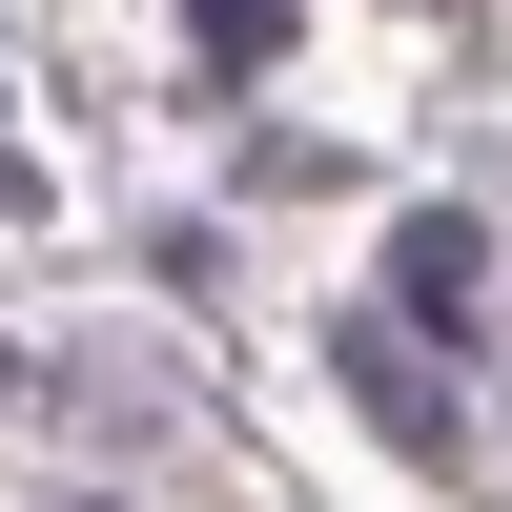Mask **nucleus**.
<instances>
[{
  "label": "nucleus",
  "mask_w": 512,
  "mask_h": 512,
  "mask_svg": "<svg viewBox=\"0 0 512 512\" xmlns=\"http://www.w3.org/2000/svg\"><path fill=\"white\" fill-rule=\"evenodd\" d=\"M492 308V226H472V205H410V226H390V328H472Z\"/></svg>",
  "instance_id": "obj_1"
},
{
  "label": "nucleus",
  "mask_w": 512,
  "mask_h": 512,
  "mask_svg": "<svg viewBox=\"0 0 512 512\" xmlns=\"http://www.w3.org/2000/svg\"><path fill=\"white\" fill-rule=\"evenodd\" d=\"M349 390L390 410V451H451V390H431V349H410V328H349Z\"/></svg>",
  "instance_id": "obj_2"
},
{
  "label": "nucleus",
  "mask_w": 512,
  "mask_h": 512,
  "mask_svg": "<svg viewBox=\"0 0 512 512\" xmlns=\"http://www.w3.org/2000/svg\"><path fill=\"white\" fill-rule=\"evenodd\" d=\"M287 41V0H205V62H267Z\"/></svg>",
  "instance_id": "obj_3"
}]
</instances>
